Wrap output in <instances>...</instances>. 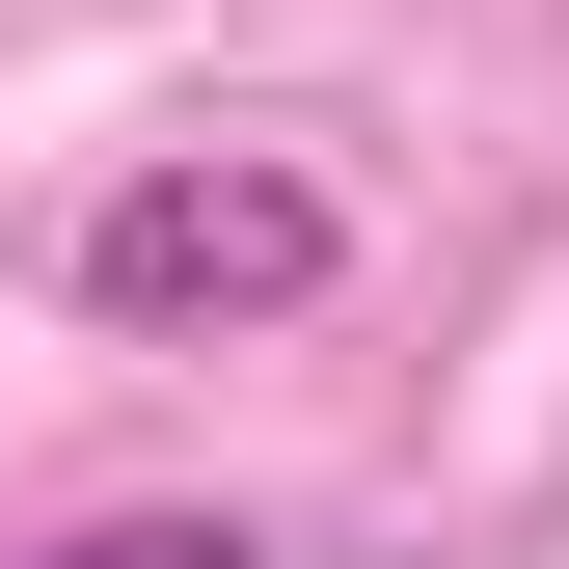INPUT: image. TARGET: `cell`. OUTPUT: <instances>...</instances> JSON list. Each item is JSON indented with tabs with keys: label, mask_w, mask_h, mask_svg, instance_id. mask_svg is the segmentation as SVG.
Returning a JSON list of instances; mask_svg holds the SVG:
<instances>
[{
	"label": "cell",
	"mask_w": 569,
	"mask_h": 569,
	"mask_svg": "<svg viewBox=\"0 0 569 569\" xmlns=\"http://www.w3.org/2000/svg\"><path fill=\"white\" fill-rule=\"evenodd\" d=\"M28 569H271L244 516H82V542H28Z\"/></svg>",
	"instance_id": "cell-2"
},
{
	"label": "cell",
	"mask_w": 569,
	"mask_h": 569,
	"mask_svg": "<svg viewBox=\"0 0 569 569\" xmlns=\"http://www.w3.org/2000/svg\"><path fill=\"white\" fill-rule=\"evenodd\" d=\"M352 271V190L299 163V136H163V163L82 218V326H136V352H244V326H299Z\"/></svg>",
	"instance_id": "cell-1"
}]
</instances>
